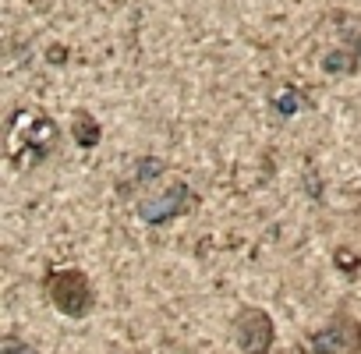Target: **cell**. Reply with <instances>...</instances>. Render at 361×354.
<instances>
[{
	"mask_svg": "<svg viewBox=\"0 0 361 354\" xmlns=\"http://www.w3.org/2000/svg\"><path fill=\"white\" fill-rule=\"evenodd\" d=\"M43 294L47 301L68 315V319H85L92 308H96V287L89 280L85 269L78 266H61V269H50L43 276Z\"/></svg>",
	"mask_w": 361,
	"mask_h": 354,
	"instance_id": "2",
	"label": "cell"
},
{
	"mask_svg": "<svg viewBox=\"0 0 361 354\" xmlns=\"http://www.w3.org/2000/svg\"><path fill=\"white\" fill-rule=\"evenodd\" d=\"M192 206H195V192L188 188V181L173 177L163 192H156V195L138 202V220L149 224V227H163V224H170L177 216H185Z\"/></svg>",
	"mask_w": 361,
	"mask_h": 354,
	"instance_id": "5",
	"label": "cell"
},
{
	"mask_svg": "<svg viewBox=\"0 0 361 354\" xmlns=\"http://www.w3.org/2000/svg\"><path fill=\"white\" fill-rule=\"evenodd\" d=\"M57 142H61V131H57V124L43 110H18V114H11L8 152H11V163L15 166H36V163H43L47 156H54Z\"/></svg>",
	"mask_w": 361,
	"mask_h": 354,
	"instance_id": "1",
	"label": "cell"
},
{
	"mask_svg": "<svg viewBox=\"0 0 361 354\" xmlns=\"http://www.w3.org/2000/svg\"><path fill=\"white\" fill-rule=\"evenodd\" d=\"M0 354H39V347L22 340V336H15V333H8L4 340H0Z\"/></svg>",
	"mask_w": 361,
	"mask_h": 354,
	"instance_id": "9",
	"label": "cell"
},
{
	"mask_svg": "<svg viewBox=\"0 0 361 354\" xmlns=\"http://www.w3.org/2000/svg\"><path fill=\"white\" fill-rule=\"evenodd\" d=\"M357 64H361V32L354 36V47H350V54H329L322 68H326L329 75H347V71H354Z\"/></svg>",
	"mask_w": 361,
	"mask_h": 354,
	"instance_id": "7",
	"label": "cell"
},
{
	"mask_svg": "<svg viewBox=\"0 0 361 354\" xmlns=\"http://www.w3.org/2000/svg\"><path fill=\"white\" fill-rule=\"evenodd\" d=\"M166 166H163V159H156V156H145V159H138V166H135V177H131V185H149L152 177H159Z\"/></svg>",
	"mask_w": 361,
	"mask_h": 354,
	"instance_id": "8",
	"label": "cell"
},
{
	"mask_svg": "<svg viewBox=\"0 0 361 354\" xmlns=\"http://www.w3.org/2000/svg\"><path fill=\"white\" fill-rule=\"evenodd\" d=\"M231 329H234V343H238L241 354H269L273 343H276V322H273V315H269L266 308H259V305L238 308Z\"/></svg>",
	"mask_w": 361,
	"mask_h": 354,
	"instance_id": "4",
	"label": "cell"
},
{
	"mask_svg": "<svg viewBox=\"0 0 361 354\" xmlns=\"http://www.w3.org/2000/svg\"><path fill=\"white\" fill-rule=\"evenodd\" d=\"M71 138H75L78 149H96L103 142V128L89 110H75L71 114Z\"/></svg>",
	"mask_w": 361,
	"mask_h": 354,
	"instance_id": "6",
	"label": "cell"
},
{
	"mask_svg": "<svg viewBox=\"0 0 361 354\" xmlns=\"http://www.w3.org/2000/svg\"><path fill=\"white\" fill-rule=\"evenodd\" d=\"M308 354H361V319L347 308H336L326 326L305 336Z\"/></svg>",
	"mask_w": 361,
	"mask_h": 354,
	"instance_id": "3",
	"label": "cell"
},
{
	"mask_svg": "<svg viewBox=\"0 0 361 354\" xmlns=\"http://www.w3.org/2000/svg\"><path fill=\"white\" fill-rule=\"evenodd\" d=\"M336 266H343L347 273H354V269H357V262H354V255H347V252H336Z\"/></svg>",
	"mask_w": 361,
	"mask_h": 354,
	"instance_id": "10",
	"label": "cell"
},
{
	"mask_svg": "<svg viewBox=\"0 0 361 354\" xmlns=\"http://www.w3.org/2000/svg\"><path fill=\"white\" fill-rule=\"evenodd\" d=\"M114 354H128V350H114Z\"/></svg>",
	"mask_w": 361,
	"mask_h": 354,
	"instance_id": "11",
	"label": "cell"
}]
</instances>
